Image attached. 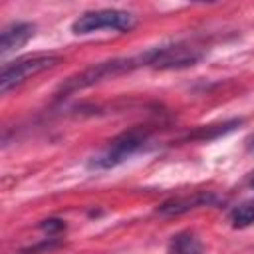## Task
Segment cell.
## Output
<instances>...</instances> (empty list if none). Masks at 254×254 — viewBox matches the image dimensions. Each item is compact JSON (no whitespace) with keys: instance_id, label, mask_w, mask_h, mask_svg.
Returning a JSON list of instances; mask_svg holds the SVG:
<instances>
[{"instance_id":"1","label":"cell","mask_w":254,"mask_h":254,"mask_svg":"<svg viewBox=\"0 0 254 254\" xmlns=\"http://www.w3.org/2000/svg\"><path fill=\"white\" fill-rule=\"evenodd\" d=\"M151 60H153V54L151 50L143 52V54H137V56H129V58H115V60H107V62H101V64H95L93 67L65 79L60 89H58V95L64 97V95H69V93H75V91H81L85 87H91L103 79H109V77H117V75H123V73H129L137 67H151Z\"/></svg>"},{"instance_id":"2","label":"cell","mask_w":254,"mask_h":254,"mask_svg":"<svg viewBox=\"0 0 254 254\" xmlns=\"http://www.w3.org/2000/svg\"><path fill=\"white\" fill-rule=\"evenodd\" d=\"M60 64V58L54 54H34V56H24L18 58L10 64H4L2 75H0V93H8L10 89L22 85L30 77L52 69Z\"/></svg>"},{"instance_id":"3","label":"cell","mask_w":254,"mask_h":254,"mask_svg":"<svg viewBox=\"0 0 254 254\" xmlns=\"http://www.w3.org/2000/svg\"><path fill=\"white\" fill-rule=\"evenodd\" d=\"M147 143V135L133 129V131H127L119 137H115L101 153H97L89 163L87 167L93 169V171H107V169H113L121 163H125L129 157H133L135 153H139Z\"/></svg>"},{"instance_id":"4","label":"cell","mask_w":254,"mask_h":254,"mask_svg":"<svg viewBox=\"0 0 254 254\" xmlns=\"http://www.w3.org/2000/svg\"><path fill=\"white\" fill-rule=\"evenodd\" d=\"M137 24L135 16L127 10H117V8H103V10H93L81 14L73 24L71 32L73 34H93L99 30H115V32H129Z\"/></svg>"},{"instance_id":"5","label":"cell","mask_w":254,"mask_h":254,"mask_svg":"<svg viewBox=\"0 0 254 254\" xmlns=\"http://www.w3.org/2000/svg\"><path fill=\"white\" fill-rule=\"evenodd\" d=\"M151 52H153L151 67L155 69H181V67L194 65L202 58V50L187 42L157 46V48H151Z\"/></svg>"},{"instance_id":"6","label":"cell","mask_w":254,"mask_h":254,"mask_svg":"<svg viewBox=\"0 0 254 254\" xmlns=\"http://www.w3.org/2000/svg\"><path fill=\"white\" fill-rule=\"evenodd\" d=\"M218 198L212 194V192H198V194H192V196H179V198H173V200H167L163 202L157 212L159 214H167V216H173V214H183V212H189L192 208H200V206H210L214 204Z\"/></svg>"},{"instance_id":"7","label":"cell","mask_w":254,"mask_h":254,"mask_svg":"<svg viewBox=\"0 0 254 254\" xmlns=\"http://www.w3.org/2000/svg\"><path fill=\"white\" fill-rule=\"evenodd\" d=\"M36 26L30 22H12L2 30L0 36V54L6 56L18 48H22L32 36H34Z\"/></svg>"},{"instance_id":"8","label":"cell","mask_w":254,"mask_h":254,"mask_svg":"<svg viewBox=\"0 0 254 254\" xmlns=\"http://www.w3.org/2000/svg\"><path fill=\"white\" fill-rule=\"evenodd\" d=\"M167 254H202V242L194 232L183 230L171 238Z\"/></svg>"},{"instance_id":"9","label":"cell","mask_w":254,"mask_h":254,"mask_svg":"<svg viewBox=\"0 0 254 254\" xmlns=\"http://www.w3.org/2000/svg\"><path fill=\"white\" fill-rule=\"evenodd\" d=\"M230 224L234 228H248L254 224V198H248L230 210Z\"/></svg>"},{"instance_id":"10","label":"cell","mask_w":254,"mask_h":254,"mask_svg":"<svg viewBox=\"0 0 254 254\" xmlns=\"http://www.w3.org/2000/svg\"><path fill=\"white\" fill-rule=\"evenodd\" d=\"M42 228H44L46 232H60V230L65 228V224H64V220L50 218V220H44V222H42Z\"/></svg>"},{"instance_id":"11","label":"cell","mask_w":254,"mask_h":254,"mask_svg":"<svg viewBox=\"0 0 254 254\" xmlns=\"http://www.w3.org/2000/svg\"><path fill=\"white\" fill-rule=\"evenodd\" d=\"M250 185H252V187H254V177H252V179H250Z\"/></svg>"}]
</instances>
